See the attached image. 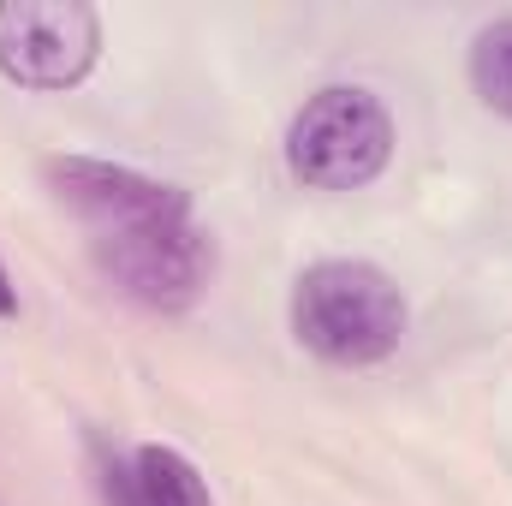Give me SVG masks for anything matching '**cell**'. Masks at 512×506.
<instances>
[{
  "label": "cell",
  "mask_w": 512,
  "mask_h": 506,
  "mask_svg": "<svg viewBox=\"0 0 512 506\" xmlns=\"http://www.w3.org/2000/svg\"><path fill=\"white\" fill-rule=\"evenodd\" d=\"M42 179L54 203L84 221L96 274L137 310L179 316L209 292L215 251L179 185L102 155H54Z\"/></svg>",
  "instance_id": "obj_1"
},
{
  "label": "cell",
  "mask_w": 512,
  "mask_h": 506,
  "mask_svg": "<svg viewBox=\"0 0 512 506\" xmlns=\"http://www.w3.org/2000/svg\"><path fill=\"white\" fill-rule=\"evenodd\" d=\"M292 340L334 370H376L405 340V292L364 256H322L292 286Z\"/></svg>",
  "instance_id": "obj_2"
},
{
  "label": "cell",
  "mask_w": 512,
  "mask_h": 506,
  "mask_svg": "<svg viewBox=\"0 0 512 506\" xmlns=\"http://www.w3.org/2000/svg\"><path fill=\"white\" fill-rule=\"evenodd\" d=\"M393 161V114L364 84H322L286 126V173L310 191H364Z\"/></svg>",
  "instance_id": "obj_3"
},
{
  "label": "cell",
  "mask_w": 512,
  "mask_h": 506,
  "mask_svg": "<svg viewBox=\"0 0 512 506\" xmlns=\"http://www.w3.org/2000/svg\"><path fill=\"white\" fill-rule=\"evenodd\" d=\"M102 54V18L84 0H0V78L18 90H72Z\"/></svg>",
  "instance_id": "obj_4"
},
{
  "label": "cell",
  "mask_w": 512,
  "mask_h": 506,
  "mask_svg": "<svg viewBox=\"0 0 512 506\" xmlns=\"http://www.w3.org/2000/svg\"><path fill=\"white\" fill-rule=\"evenodd\" d=\"M90 483L102 506H215L209 477L167 441H90Z\"/></svg>",
  "instance_id": "obj_5"
},
{
  "label": "cell",
  "mask_w": 512,
  "mask_h": 506,
  "mask_svg": "<svg viewBox=\"0 0 512 506\" xmlns=\"http://www.w3.org/2000/svg\"><path fill=\"white\" fill-rule=\"evenodd\" d=\"M471 90L489 114L512 120V18H495L471 36Z\"/></svg>",
  "instance_id": "obj_6"
},
{
  "label": "cell",
  "mask_w": 512,
  "mask_h": 506,
  "mask_svg": "<svg viewBox=\"0 0 512 506\" xmlns=\"http://www.w3.org/2000/svg\"><path fill=\"white\" fill-rule=\"evenodd\" d=\"M12 316H18V286H12V274L0 262V322H12Z\"/></svg>",
  "instance_id": "obj_7"
}]
</instances>
